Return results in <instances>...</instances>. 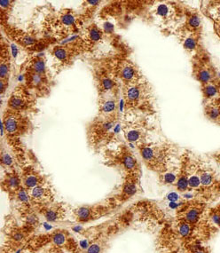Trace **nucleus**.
<instances>
[{
  "mask_svg": "<svg viewBox=\"0 0 220 253\" xmlns=\"http://www.w3.org/2000/svg\"><path fill=\"white\" fill-rule=\"evenodd\" d=\"M123 132L125 139L130 143L139 142L142 144V139L146 135V127L144 124L139 123H127L123 126Z\"/></svg>",
  "mask_w": 220,
  "mask_h": 253,
  "instance_id": "5701e85b",
  "label": "nucleus"
},
{
  "mask_svg": "<svg viewBox=\"0 0 220 253\" xmlns=\"http://www.w3.org/2000/svg\"><path fill=\"white\" fill-rule=\"evenodd\" d=\"M123 95L126 110L150 109L151 94L146 83L141 82V78L132 83L123 86Z\"/></svg>",
  "mask_w": 220,
  "mask_h": 253,
  "instance_id": "0eeeda50",
  "label": "nucleus"
},
{
  "mask_svg": "<svg viewBox=\"0 0 220 253\" xmlns=\"http://www.w3.org/2000/svg\"><path fill=\"white\" fill-rule=\"evenodd\" d=\"M15 5L12 0H1L0 1V23L1 25L9 22V18Z\"/></svg>",
  "mask_w": 220,
  "mask_h": 253,
  "instance_id": "a878e982",
  "label": "nucleus"
},
{
  "mask_svg": "<svg viewBox=\"0 0 220 253\" xmlns=\"http://www.w3.org/2000/svg\"><path fill=\"white\" fill-rule=\"evenodd\" d=\"M0 163H1L2 168L6 171L15 169L16 161H14L13 157L11 156V154L5 148L3 145L1 147V154H0Z\"/></svg>",
  "mask_w": 220,
  "mask_h": 253,
  "instance_id": "bb28decb",
  "label": "nucleus"
},
{
  "mask_svg": "<svg viewBox=\"0 0 220 253\" xmlns=\"http://www.w3.org/2000/svg\"><path fill=\"white\" fill-rule=\"evenodd\" d=\"M6 108L32 116L38 112L37 98L26 87L23 83H20L9 95Z\"/></svg>",
  "mask_w": 220,
  "mask_h": 253,
  "instance_id": "6e6552de",
  "label": "nucleus"
},
{
  "mask_svg": "<svg viewBox=\"0 0 220 253\" xmlns=\"http://www.w3.org/2000/svg\"><path fill=\"white\" fill-rule=\"evenodd\" d=\"M116 206L112 198L106 203L83 205L73 210V217L79 223H87L106 216Z\"/></svg>",
  "mask_w": 220,
  "mask_h": 253,
  "instance_id": "f8f14e48",
  "label": "nucleus"
},
{
  "mask_svg": "<svg viewBox=\"0 0 220 253\" xmlns=\"http://www.w3.org/2000/svg\"><path fill=\"white\" fill-rule=\"evenodd\" d=\"M47 9L43 16L41 26L30 30L42 37L55 38L59 43L81 33L84 24L78 11L71 8L55 10L51 6H47Z\"/></svg>",
  "mask_w": 220,
  "mask_h": 253,
  "instance_id": "f257e3e1",
  "label": "nucleus"
},
{
  "mask_svg": "<svg viewBox=\"0 0 220 253\" xmlns=\"http://www.w3.org/2000/svg\"><path fill=\"white\" fill-rule=\"evenodd\" d=\"M197 45H198V37L194 34H191L187 37H186L183 43L184 48L189 52L194 51L197 47Z\"/></svg>",
  "mask_w": 220,
  "mask_h": 253,
  "instance_id": "c756f323",
  "label": "nucleus"
},
{
  "mask_svg": "<svg viewBox=\"0 0 220 253\" xmlns=\"http://www.w3.org/2000/svg\"><path fill=\"white\" fill-rule=\"evenodd\" d=\"M80 35L88 45L94 50L98 44L104 39L106 32L97 23L92 21L83 27Z\"/></svg>",
  "mask_w": 220,
  "mask_h": 253,
  "instance_id": "412c9836",
  "label": "nucleus"
},
{
  "mask_svg": "<svg viewBox=\"0 0 220 253\" xmlns=\"http://www.w3.org/2000/svg\"><path fill=\"white\" fill-rule=\"evenodd\" d=\"M22 182L20 172L15 169L6 171L1 180L2 190L6 193L10 201H14L17 193L22 188Z\"/></svg>",
  "mask_w": 220,
  "mask_h": 253,
  "instance_id": "f3484780",
  "label": "nucleus"
},
{
  "mask_svg": "<svg viewBox=\"0 0 220 253\" xmlns=\"http://www.w3.org/2000/svg\"><path fill=\"white\" fill-rule=\"evenodd\" d=\"M106 165L120 168L126 173H140L139 163L133 154L124 146L120 145L115 149H105Z\"/></svg>",
  "mask_w": 220,
  "mask_h": 253,
  "instance_id": "1a4fd4ad",
  "label": "nucleus"
},
{
  "mask_svg": "<svg viewBox=\"0 0 220 253\" xmlns=\"http://www.w3.org/2000/svg\"><path fill=\"white\" fill-rule=\"evenodd\" d=\"M22 83L37 99L48 97L51 94V91L54 85V82L50 72L36 73L23 71Z\"/></svg>",
  "mask_w": 220,
  "mask_h": 253,
  "instance_id": "9b49d317",
  "label": "nucleus"
},
{
  "mask_svg": "<svg viewBox=\"0 0 220 253\" xmlns=\"http://www.w3.org/2000/svg\"><path fill=\"white\" fill-rule=\"evenodd\" d=\"M155 14L163 20H170L175 15V10L171 6L167 4H160L155 10Z\"/></svg>",
  "mask_w": 220,
  "mask_h": 253,
  "instance_id": "cd10ccee",
  "label": "nucleus"
},
{
  "mask_svg": "<svg viewBox=\"0 0 220 253\" xmlns=\"http://www.w3.org/2000/svg\"><path fill=\"white\" fill-rule=\"evenodd\" d=\"M203 210V204L197 202L185 204L179 212V222H185L194 227L201 217Z\"/></svg>",
  "mask_w": 220,
  "mask_h": 253,
  "instance_id": "aec40b11",
  "label": "nucleus"
},
{
  "mask_svg": "<svg viewBox=\"0 0 220 253\" xmlns=\"http://www.w3.org/2000/svg\"><path fill=\"white\" fill-rule=\"evenodd\" d=\"M140 156L148 169L163 175L168 172V167L171 161L175 148L169 144H146L138 146Z\"/></svg>",
  "mask_w": 220,
  "mask_h": 253,
  "instance_id": "423d86ee",
  "label": "nucleus"
},
{
  "mask_svg": "<svg viewBox=\"0 0 220 253\" xmlns=\"http://www.w3.org/2000/svg\"><path fill=\"white\" fill-rule=\"evenodd\" d=\"M52 57L53 68L57 72L71 67L80 56L93 52L80 34L72 36L48 50Z\"/></svg>",
  "mask_w": 220,
  "mask_h": 253,
  "instance_id": "7ed1b4c3",
  "label": "nucleus"
},
{
  "mask_svg": "<svg viewBox=\"0 0 220 253\" xmlns=\"http://www.w3.org/2000/svg\"><path fill=\"white\" fill-rule=\"evenodd\" d=\"M207 116L210 119H217L220 116V110L217 108H210L207 109Z\"/></svg>",
  "mask_w": 220,
  "mask_h": 253,
  "instance_id": "f704fd0d",
  "label": "nucleus"
},
{
  "mask_svg": "<svg viewBox=\"0 0 220 253\" xmlns=\"http://www.w3.org/2000/svg\"><path fill=\"white\" fill-rule=\"evenodd\" d=\"M31 204H42L54 202V194L49 185L36 187L28 191Z\"/></svg>",
  "mask_w": 220,
  "mask_h": 253,
  "instance_id": "4be33fe9",
  "label": "nucleus"
},
{
  "mask_svg": "<svg viewBox=\"0 0 220 253\" xmlns=\"http://www.w3.org/2000/svg\"><path fill=\"white\" fill-rule=\"evenodd\" d=\"M140 173H126L120 192L113 199L116 205L124 203L139 192Z\"/></svg>",
  "mask_w": 220,
  "mask_h": 253,
  "instance_id": "2eb2a0df",
  "label": "nucleus"
},
{
  "mask_svg": "<svg viewBox=\"0 0 220 253\" xmlns=\"http://www.w3.org/2000/svg\"><path fill=\"white\" fill-rule=\"evenodd\" d=\"M114 68L115 75L118 81L122 82L123 86L132 83L141 78L139 75L138 69L130 61L121 56V54H114Z\"/></svg>",
  "mask_w": 220,
  "mask_h": 253,
  "instance_id": "4468645a",
  "label": "nucleus"
},
{
  "mask_svg": "<svg viewBox=\"0 0 220 253\" xmlns=\"http://www.w3.org/2000/svg\"><path fill=\"white\" fill-rule=\"evenodd\" d=\"M202 92L204 94L205 98H208V99H210V98H213L215 96L217 95L218 93V88L217 87L216 84L209 83L207 84H204L203 88H202Z\"/></svg>",
  "mask_w": 220,
  "mask_h": 253,
  "instance_id": "2f4dec72",
  "label": "nucleus"
},
{
  "mask_svg": "<svg viewBox=\"0 0 220 253\" xmlns=\"http://www.w3.org/2000/svg\"><path fill=\"white\" fill-rule=\"evenodd\" d=\"M186 253H210V251L205 246L199 243H194L188 246Z\"/></svg>",
  "mask_w": 220,
  "mask_h": 253,
  "instance_id": "473e14b6",
  "label": "nucleus"
},
{
  "mask_svg": "<svg viewBox=\"0 0 220 253\" xmlns=\"http://www.w3.org/2000/svg\"><path fill=\"white\" fill-rule=\"evenodd\" d=\"M34 210L42 215L48 221H56L60 220L65 217L66 210L62 203H42V204H31Z\"/></svg>",
  "mask_w": 220,
  "mask_h": 253,
  "instance_id": "6ab92c4d",
  "label": "nucleus"
},
{
  "mask_svg": "<svg viewBox=\"0 0 220 253\" xmlns=\"http://www.w3.org/2000/svg\"><path fill=\"white\" fill-rule=\"evenodd\" d=\"M119 92H111L98 96V115L102 117H111L119 115Z\"/></svg>",
  "mask_w": 220,
  "mask_h": 253,
  "instance_id": "dca6fc26",
  "label": "nucleus"
},
{
  "mask_svg": "<svg viewBox=\"0 0 220 253\" xmlns=\"http://www.w3.org/2000/svg\"><path fill=\"white\" fill-rule=\"evenodd\" d=\"M89 63L98 96L120 91L119 81L115 75L114 55L95 57L91 59Z\"/></svg>",
  "mask_w": 220,
  "mask_h": 253,
  "instance_id": "39448f33",
  "label": "nucleus"
},
{
  "mask_svg": "<svg viewBox=\"0 0 220 253\" xmlns=\"http://www.w3.org/2000/svg\"><path fill=\"white\" fill-rule=\"evenodd\" d=\"M201 20L198 14H196V13H191V14H190L186 19V30L191 31V34H194L192 32H194L199 29V28L201 27Z\"/></svg>",
  "mask_w": 220,
  "mask_h": 253,
  "instance_id": "c85d7f7f",
  "label": "nucleus"
},
{
  "mask_svg": "<svg viewBox=\"0 0 220 253\" xmlns=\"http://www.w3.org/2000/svg\"><path fill=\"white\" fill-rule=\"evenodd\" d=\"M101 3L102 1H84L82 4L78 12L84 26L92 22V19L94 16L95 12L98 11Z\"/></svg>",
  "mask_w": 220,
  "mask_h": 253,
  "instance_id": "393cba45",
  "label": "nucleus"
},
{
  "mask_svg": "<svg viewBox=\"0 0 220 253\" xmlns=\"http://www.w3.org/2000/svg\"><path fill=\"white\" fill-rule=\"evenodd\" d=\"M34 130L30 115L5 108L2 114V137L20 165L26 162V151L21 139L31 134Z\"/></svg>",
  "mask_w": 220,
  "mask_h": 253,
  "instance_id": "f03ea898",
  "label": "nucleus"
},
{
  "mask_svg": "<svg viewBox=\"0 0 220 253\" xmlns=\"http://www.w3.org/2000/svg\"><path fill=\"white\" fill-rule=\"evenodd\" d=\"M119 115L102 117L97 115L86 126L87 143L95 153L105 150L114 141L118 127Z\"/></svg>",
  "mask_w": 220,
  "mask_h": 253,
  "instance_id": "20e7f679",
  "label": "nucleus"
},
{
  "mask_svg": "<svg viewBox=\"0 0 220 253\" xmlns=\"http://www.w3.org/2000/svg\"><path fill=\"white\" fill-rule=\"evenodd\" d=\"M1 30L7 39L12 41L26 53H28V51L34 47L42 38L37 33L30 30H23L9 22L1 25Z\"/></svg>",
  "mask_w": 220,
  "mask_h": 253,
  "instance_id": "9d476101",
  "label": "nucleus"
},
{
  "mask_svg": "<svg viewBox=\"0 0 220 253\" xmlns=\"http://www.w3.org/2000/svg\"><path fill=\"white\" fill-rule=\"evenodd\" d=\"M51 239L56 246H62L66 244L68 241L67 234L64 233L63 231H58V232L56 231L51 235Z\"/></svg>",
  "mask_w": 220,
  "mask_h": 253,
  "instance_id": "7c9ffc66",
  "label": "nucleus"
},
{
  "mask_svg": "<svg viewBox=\"0 0 220 253\" xmlns=\"http://www.w3.org/2000/svg\"><path fill=\"white\" fill-rule=\"evenodd\" d=\"M12 52L4 34L1 35L0 40V80L10 83L12 74Z\"/></svg>",
  "mask_w": 220,
  "mask_h": 253,
  "instance_id": "a211bd4d",
  "label": "nucleus"
},
{
  "mask_svg": "<svg viewBox=\"0 0 220 253\" xmlns=\"http://www.w3.org/2000/svg\"><path fill=\"white\" fill-rule=\"evenodd\" d=\"M201 185L202 186H210L213 182V176L208 172H202L200 175Z\"/></svg>",
  "mask_w": 220,
  "mask_h": 253,
  "instance_id": "72a5a7b5",
  "label": "nucleus"
},
{
  "mask_svg": "<svg viewBox=\"0 0 220 253\" xmlns=\"http://www.w3.org/2000/svg\"><path fill=\"white\" fill-rule=\"evenodd\" d=\"M22 186L28 191L30 189L39 187L49 185V181L47 177L43 174L37 166L33 163H28L27 161L21 164V172H20Z\"/></svg>",
  "mask_w": 220,
  "mask_h": 253,
  "instance_id": "ddd939ff",
  "label": "nucleus"
},
{
  "mask_svg": "<svg viewBox=\"0 0 220 253\" xmlns=\"http://www.w3.org/2000/svg\"><path fill=\"white\" fill-rule=\"evenodd\" d=\"M189 160L187 156L183 157L181 162V166L177 174V180L175 182L176 188L179 192H186L188 188V179H189Z\"/></svg>",
  "mask_w": 220,
  "mask_h": 253,
  "instance_id": "b1692460",
  "label": "nucleus"
}]
</instances>
